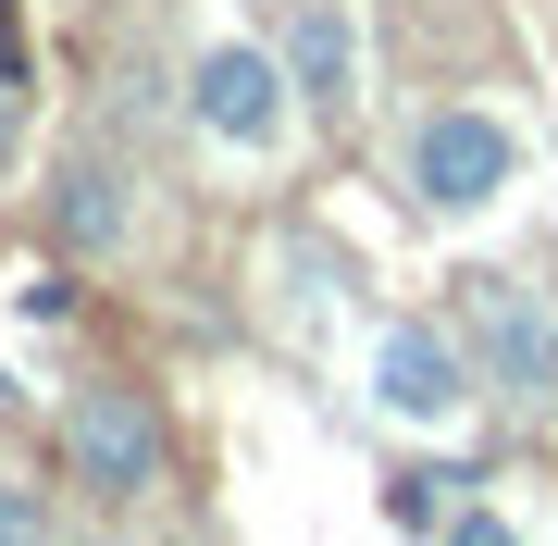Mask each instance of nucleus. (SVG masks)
Instances as JSON below:
<instances>
[{"instance_id":"1","label":"nucleus","mask_w":558,"mask_h":546,"mask_svg":"<svg viewBox=\"0 0 558 546\" xmlns=\"http://www.w3.org/2000/svg\"><path fill=\"white\" fill-rule=\"evenodd\" d=\"M62 472H75L100 509H137V497L161 485V410L137 398V385L87 373L75 398H62Z\"/></svg>"},{"instance_id":"2","label":"nucleus","mask_w":558,"mask_h":546,"mask_svg":"<svg viewBox=\"0 0 558 546\" xmlns=\"http://www.w3.org/2000/svg\"><path fill=\"white\" fill-rule=\"evenodd\" d=\"M509 174H521V137H509L497 112L447 100V112L410 124V199H422V211H484Z\"/></svg>"},{"instance_id":"3","label":"nucleus","mask_w":558,"mask_h":546,"mask_svg":"<svg viewBox=\"0 0 558 546\" xmlns=\"http://www.w3.org/2000/svg\"><path fill=\"white\" fill-rule=\"evenodd\" d=\"M459 336H472V361H484V385H497V398H521V410L558 398V324L521 299V286L472 274V286H459Z\"/></svg>"},{"instance_id":"4","label":"nucleus","mask_w":558,"mask_h":546,"mask_svg":"<svg viewBox=\"0 0 558 546\" xmlns=\"http://www.w3.org/2000/svg\"><path fill=\"white\" fill-rule=\"evenodd\" d=\"M286 100H299V75H286L274 50H248V38L199 50V75H186V112H199L211 137H236V149H274L286 137Z\"/></svg>"},{"instance_id":"5","label":"nucleus","mask_w":558,"mask_h":546,"mask_svg":"<svg viewBox=\"0 0 558 546\" xmlns=\"http://www.w3.org/2000/svg\"><path fill=\"white\" fill-rule=\"evenodd\" d=\"M373 398L398 410V423H447L459 398H484V361H472V336H435V324H398L373 348Z\"/></svg>"},{"instance_id":"6","label":"nucleus","mask_w":558,"mask_h":546,"mask_svg":"<svg viewBox=\"0 0 558 546\" xmlns=\"http://www.w3.org/2000/svg\"><path fill=\"white\" fill-rule=\"evenodd\" d=\"M286 75H299L311 112L360 100V25H348V0H299V13H286Z\"/></svg>"},{"instance_id":"7","label":"nucleus","mask_w":558,"mask_h":546,"mask_svg":"<svg viewBox=\"0 0 558 546\" xmlns=\"http://www.w3.org/2000/svg\"><path fill=\"white\" fill-rule=\"evenodd\" d=\"M50 236L87 248V262H100V248H124V236H137L124 174H112V162H62V174H50Z\"/></svg>"},{"instance_id":"8","label":"nucleus","mask_w":558,"mask_h":546,"mask_svg":"<svg viewBox=\"0 0 558 546\" xmlns=\"http://www.w3.org/2000/svg\"><path fill=\"white\" fill-rule=\"evenodd\" d=\"M459 485H484V472H472V460H422V472H398V485H385V522H398V534H422V522H459V509H472Z\"/></svg>"},{"instance_id":"9","label":"nucleus","mask_w":558,"mask_h":546,"mask_svg":"<svg viewBox=\"0 0 558 546\" xmlns=\"http://www.w3.org/2000/svg\"><path fill=\"white\" fill-rule=\"evenodd\" d=\"M13 311H25V324H62V311H75V286H62V274H25Z\"/></svg>"},{"instance_id":"10","label":"nucleus","mask_w":558,"mask_h":546,"mask_svg":"<svg viewBox=\"0 0 558 546\" xmlns=\"http://www.w3.org/2000/svg\"><path fill=\"white\" fill-rule=\"evenodd\" d=\"M13 100H25V50H13V13H0V149H13Z\"/></svg>"},{"instance_id":"11","label":"nucleus","mask_w":558,"mask_h":546,"mask_svg":"<svg viewBox=\"0 0 558 546\" xmlns=\"http://www.w3.org/2000/svg\"><path fill=\"white\" fill-rule=\"evenodd\" d=\"M0 534H50V497H25V485H0Z\"/></svg>"}]
</instances>
